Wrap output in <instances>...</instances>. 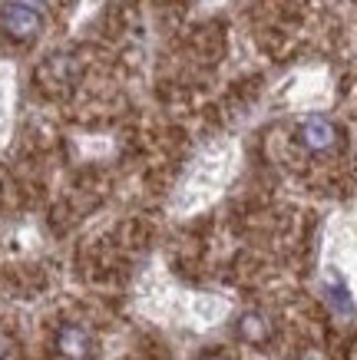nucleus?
I'll return each mask as SVG.
<instances>
[{
  "instance_id": "nucleus-1",
  "label": "nucleus",
  "mask_w": 357,
  "mask_h": 360,
  "mask_svg": "<svg viewBox=\"0 0 357 360\" xmlns=\"http://www.w3.org/2000/svg\"><path fill=\"white\" fill-rule=\"evenodd\" d=\"M298 139H301L308 153H327V149H334L337 142V126L327 116H308L298 126Z\"/></svg>"
},
{
  "instance_id": "nucleus-2",
  "label": "nucleus",
  "mask_w": 357,
  "mask_h": 360,
  "mask_svg": "<svg viewBox=\"0 0 357 360\" xmlns=\"http://www.w3.org/2000/svg\"><path fill=\"white\" fill-rule=\"evenodd\" d=\"M0 27L11 33L13 40H30V37H37V30H40V13L30 11V7H20V4H4Z\"/></svg>"
},
{
  "instance_id": "nucleus-3",
  "label": "nucleus",
  "mask_w": 357,
  "mask_h": 360,
  "mask_svg": "<svg viewBox=\"0 0 357 360\" xmlns=\"http://www.w3.org/2000/svg\"><path fill=\"white\" fill-rule=\"evenodd\" d=\"M56 344H60V354L70 360H87L89 357V334L83 328H76V324L60 330Z\"/></svg>"
},
{
  "instance_id": "nucleus-4",
  "label": "nucleus",
  "mask_w": 357,
  "mask_h": 360,
  "mask_svg": "<svg viewBox=\"0 0 357 360\" xmlns=\"http://www.w3.org/2000/svg\"><path fill=\"white\" fill-rule=\"evenodd\" d=\"M238 334L245 340H251V344H261V340L271 338V324L265 314H255V311H249V314H242V321H238Z\"/></svg>"
},
{
  "instance_id": "nucleus-5",
  "label": "nucleus",
  "mask_w": 357,
  "mask_h": 360,
  "mask_svg": "<svg viewBox=\"0 0 357 360\" xmlns=\"http://www.w3.org/2000/svg\"><path fill=\"white\" fill-rule=\"evenodd\" d=\"M325 295H327V304H331V311L341 317H351L354 314V304H351V295H347V288L341 278H331L325 288Z\"/></svg>"
},
{
  "instance_id": "nucleus-6",
  "label": "nucleus",
  "mask_w": 357,
  "mask_h": 360,
  "mask_svg": "<svg viewBox=\"0 0 357 360\" xmlns=\"http://www.w3.org/2000/svg\"><path fill=\"white\" fill-rule=\"evenodd\" d=\"M7 4H20V7H30V11H44L46 4H50V0H7Z\"/></svg>"
},
{
  "instance_id": "nucleus-7",
  "label": "nucleus",
  "mask_w": 357,
  "mask_h": 360,
  "mask_svg": "<svg viewBox=\"0 0 357 360\" xmlns=\"http://www.w3.org/2000/svg\"><path fill=\"white\" fill-rule=\"evenodd\" d=\"M0 360H13V347H11V340L0 334Z\"/></svg>"
}]
</instances>
